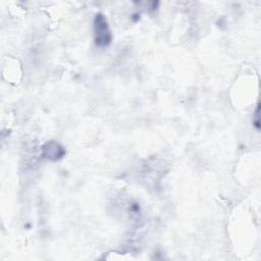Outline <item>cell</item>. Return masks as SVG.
<instances>
[{"label":"cell","mask_w":261,"mask_h":261,"mask_svg":"<svg viewBox=\"0 0 261 261\" xmlns=\"http://www.w3.org/2000/svg\"><path fill=\"white\" fill-rule=\"evenodd\" d=\"M95 43L99 47L108 46L111 42V33L103 14H97L94 22Z\"/></svg>","instance_id":"cell-1"},{"label":"cell","mask_w":261,"mask_h":261,"mask_svg":"<svg viewBox=\"0 0 261 261\" xmlns=\"http://www.w3.org/2000/svg\"><path fill=\"white\" fill-rule=\"evenodd\" d=\"M64 155V149L56 142H48L43 147V156L50 160H57Z\"/></svg>","instance_id":"cell-2"}]
</instances>
